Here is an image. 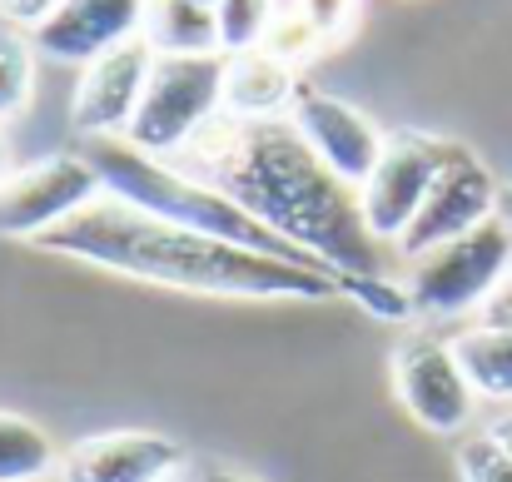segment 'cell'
<instances>
[{
    "label": "cell",
    "mask_w": 512,
    "mask_h": 482,
    "mask_svg": "<svg viewBox=\"0 0 512 482\" xmlns=\"http://www.w3.org/2000/svg\"><path fill=\"white\" fill-rule=\"evenodd\" d=\"M45 482H55V478H45Z\"/></svg>",
    "instance_id": "cell-31"
},
{
    "label": "cell",
    "mask_w": 512,
    "mask_h": 482,
    "mask_svg": "<svg viewBox=\"0 0 512 482\" xmlns=\"http://www.w3.org/2000/svg\"><path fill=\"white\" fill-rule=\"evenodd\" d=\"M145 25V0H60V10L30 35L45 60L90 65L95 55L135 40Z\"/></svg>",
    "instance_id": "cell-13"
},
{
    "label": "cell",
    "mask_w": 512,
    "mask_h": 482,
    "mask_svg": "<svg viewBox=\"0 0 512 482\" xmlns=\"http://www.w3.org/2000/svg\"><path fill=\"white\" fill-rule=\"evenodd\" d=\"M155 70V50L145 35L95 55L90 65H80L75 80V100H70V120L85 140H120L140 110L145 80Z\"/></svg>",
    "instance_id": "cell-10"
},
{
    "label": "cell",
    "mask_w": 512,
    "mask_h": 482,
    "mask_svg": "<svg viewBox=\"0 0 512 482\" xmlns=\"http://www.w3.org/2000/svg\"><path fill=\"white\" fill-rule=\"evenodd\" d=\"M448 145L453 140H438V135H388L383 155L373 164V174L363 179L358 189V204H363V224L378 244H398L403 229L418 219L438 169L448 160Z\"/></svg>",
    "instance_id": "cell-9"
},
{
    "label": "cell",
    "mask_w": 512,
    "mask_h": 482,
    "mask_svg": "<svg viewBox=\"0 0 512 482\" xmlns=\"http://www.w3.org/2000/svg\"><path fill=\"white\" fill-rule=\"evenodd\" d=\"M85 160L95 164L105 194L125 199L130 209L140 214H155L165 224L179 229H194V234H209V239H224V244H239V249H259V254H279V259H299V264H314L304 259L299 249H289L284 239H274L254 214H244L224 189H214L209 179L179 169L174 160H155L125 140H85L80 150ZM324 269V264H319Z\"/></svg>",
    "instance_id": "cell-3"
},
{
    "label": "cell",
    "mask_w": 512,
    "mask_h": 482,
    "mask_svg": "<svg viewBox=\"0 0 512 482\" xmlns=\"http://www.w3.org/2000/svg\"><path fill=\"white\" fill-rule=\"evenodd\" d=\"M498 189L503 184L493 179V169L478 160L468 145L453 140L448 145V160H443L428 199H423V209H418V219L398 239L403 264L418 259V254H428V249H438V244H448V239L473 234L488 219H498Z\"/></svg>",
    "instance_id": "cell-8"
},
{
    "label": "cell",
    "mask_w": 512,
    "mask_h": 482,
    "mask_svg": "<svg viewBox=\"0 0 512 482\" xmlns=\"http://www.w3.org/2000/svg\"><path fill=\"white\" fill-rule=\"evenodd\" d=\"M105 194L95 164L85 155H50L0 179V239L35 244L40 234L60 229L70 214Z\"/></svg>",
    "instance_id": "cell-7"
},
{
    "label": "cell",
    "mask_w": 512,
    "mask_h": 482,
    "mask_svg": "<svg viewBox=\"0 0 512 482\" xmlns=\"http://www.w3.org/2000/svg\"><path fill=\"white\" fill-rule=\"evenodd\" d=\"M35 65H40V50H35L30 30H15V25L0 20V125L30 110Z\"/></svg>",
    "instance_id": "cell-18"
},
{
    "label": "cell",
    "mask_w": 512,
    "mask_h": 482,
    "mask_svg": "<svg viewBox=\"0 0 512 482\" xmlns=\"http://www.w3.org/2000/svg\"><path fill=\"white\" fill-rule=\"evenodd\" d=\"M55 468H60L55 438L40 423L0 408V482H45L55 478Z\"/></svg>",
    "instance_id": "cell-17"
},
{
    "label": "cell",
    "mask_w": 512,
    "mask_h": 482,
    "mask_svg": "<svg viewBox=\"0 0 512 482\" xmlns=\"http://www.w3.org/2000/svg\"><path fill=\"white\" fill-rule=\"evenodd\" d=\"M488 433H493V438H498V443H503V448L512 453V408L503 413V418H498V423H493V428H488Z\"/></svg>",
    "instance_id": "cell-27"
},
{
    "label": "cell",
    "mask_w": 512,
    "mask_h": 482,
    "mask_svg": "<svg viewBox=\"0 0 512 482\" xmlns=\"http://www.w3.org/2000/svg\"><path fill=\"white\" fill-rule=\"evenodd\" d=\"M140 35L150 40L155 55H214L219 50L214 10L199 5V0H145Z\"/></svg>",
    "instance_id": "cell-15"
},
{
    "label": "cell",
    "mask_w": 512,
    "mask_h": 482,
    "mask_svg": "<svg viewBox=\"0 0 512 482\" xmlns=\"http://www.w3.org/2000/svg\"><path fill=\"white\" fill-rule=\"evenodd\" d=\"M478 323H498V328H512V274L503 279V284H498V294L483 304Z\"/></svg>",
    "instance_id": "cell-25"
},
{
    "label": "cell",
    "mask_w": 512,
    "mask_h": 482,
    "mask_svg": "<svg viewBox=\"0 0 512 482\" xmlns=\"http://www.w3.org/2000/svg\"><path fill=\"white\" fill-rule=\"evenodd\" d=\"M289 125L353 189H363V179L373 174V164H378L383 145H388V135L378 130L373 115H363L358 105H348L343 95H329L319 85H299L294 110H289Z\"/></svg>",
    "instance_id": "cell-11"
},
{
    "label": "cell",
    "mask_w": 512,
    "mask_h": 482,
    "mask_svg": "<svg viewBox=\"0 0 512 482\" xmlns=\"http://www.w3.org/2000/svg\"><path fill=\"white\" fill-rule=\"evenodd\" d=\"M393 398L433 438H463L478 413V393L453 353V338L413 333L393 348Z\"/></svg>",
    "instance_id": "cell-6"
},
{
    "label": "cell",
    "mask_w": 512,
    "mask_h": 482,
    "mask_svg": "<svg viewBox=\"0 0 512 482\" xmlns=\"http://www.w3.org/2000/svg\"><path fill=\"white\" fill-rule=\"evenodd\" d=\"M279 15V0H219L214 5V25H219V50L224 55H244L259 50L269 25Z\"/></svg>",
    "instance_id": "cell-20"
},
{
    "label": "cell",
    "mask_w": 512,
    "mask_h": 482,
    "mask_svg": "<svg viewBox=\"0 0 512 482\" xmlns=\"http://www.w3.org/2000/svg\"><path fill=\"white\" fill-rule=\"evenodd\" d=\"M194 482H254V478H244V473H234V468H204Z\"/></svg>",
    "instance_id": "cell-26"
},
{
    "label": "cell",
    "mask_w": 512,
    "mask_h": 482,
    "mask_svg": "<svg viewBox=\"0 0 512 482\" xmlns=\"http://www.w3.org/2000/svg\"><path fill=\"white\" fill-rule=\"evenodd\" d=\"M224 65L229 55L219 50L214 55H155L140 110L120 140L155 160H179L199 140V130L214 115H224Z\"/></svg>",
    "instance_id": "cell-4"
},
{
    "label": "cell",
    "mask_w": 512,
    "mask_h": 482,
    "mask_svg": "<svg viewBox=\"0 0 512 482\" xmlns=\"http://www.w3.org/2000/svg\"><path fill=\"white\" fill-rule=\"evenodd\" d=\"M339 299L358 304L363 314H373V319H383V323L418 319V304H413L408 284L393 279V274H339Z\"/></svg>",
    "instance_id": "cell-19"
},
{
    "label": "cell",
    "mask_w": 512,
    "mask_h": 482,
    "mask_svg": "<svg viewBox=\"0 0 512 482\" xmlns=\"http://www.w3.org/2000/svg\"><path fill=\"white\" fill-rule=\"evenodd\" d=\"M458 478L463 482H512V453L483 428L458 443Z\"/></svg>",
    "instance_id": "cell-22"
},
{
    "label": "cell",
    "mask_w": 512,
    "mask_h": 482,
    "mask_svg": "<svg viewBox=\"0 0 512 482\" xmlns=\"http://www.w3.org/2000/svg\"><path fill=\"white\" fill-rule=\"evenodd\" d=\"M179 468L184 443L150 428H115L65 448L55 482H174Z\"/></svg>",
    "instance_id": "cell-12"
},
{
    "label": "cell",
    "mask_w": 512,
    "mask_h": 482,
    "mask_svg": "<svg viewBox=\"0 0 512 482\" xmlns=\"http://www.w3.org/2000/svg\"><path fill=\"white\" fill-rule=\"evenodd\" d=\"M259 50H269L274 60H284V65L299 70V65H309V60H314L319 50H329V45H324V35H319L294 5H289V10L274 15V25H269V35H264Z\"/></svg>",
    "instance_id": "cell-21"
},
{
    "label": "cell",
    "mask_w": 512,
    "mask_h": 482,
    "mask_svg": "<svg viewBox=\"0 0 512 482\" xmlns=\"http://www.w3.org/2000/svg\"><path fill=\"white\" fill-rule=\"evenodd\" d=\"M55 10H60V0H0V20L15 25V30H30V35H35Z\"/></svg>",
    "instance_id": "cell-24"
},
{
    "label": "cell",
    "mask_w": 512,
    "mask_h": 482,
    "mask_svg": "<svg viewBox=\"0 0 512 482\" xmlns=\"http://www.w3.org/2000/svg\"><path fill=\"white\" fill-rule=\"evenodd\" d=\"M299 95V70L269 50L229 55L224 65V115L234 120H289Z\"/></svg>",
    "instance_id": "cell-14"
},
{
    "label": "cell",
    "mask_w": 512,
    "mask_h": 482,
    "mask_svg": "<svg viewBox=\"0 0 512 482\" xmlns=\"http://www.w3.org/2000/svg\"><path fill=\"white\" fill-rule=\"evenodd\" d=\"M10 174V150H5V130H0V179Z\"/></svg>",
    "instance_id": "cell-29"
},
{
    "label": "cell",
    "mask_w": 512,
    "mask_h": 482,
    "mask_svg": "<svg viewBox=\"0 0 512 482\" xmlns=\"http://www.w3.org/2000/svg\"><path fill=\"white\" fill-rule=\"evenodd\" d=\"M453 353L478 393V403H508L512 408V328L498 323H468L453 338Z\"/></svg>",
    "instance_id": "cell-16"
},
{
    "label": "cell",
    "mask_w": 512,
    "mask_h": 482,
    "mask_svg": "<svg viewBox=\"0 0 512 482\" xmlns=\"http://www.w3.org/2000/svg\"><path fill=\"white\" fill-rule=\"evenodd\" d=\"M35 249L155 284V289H179V294H209V299H299V304H329L339 299V274L259 249H239L194 229L165 224L155 214L130 209L115 194H100L80 214H70L60 229L40 234Z\"/></svg>",
    "instance_id": "cell-2"
},
{
    "label": "cell",
    "mask_w": 512,
    "mask_h": 482,
    "mask_svg": "<svg viewBox=\"0 0 512 482\" xmlns=\"http://www.w3.org/2000/svg\"><path fill=\"white\" fill-rule=\"evenodd\" d=\"M174 164L224 189L274 239L329 274H388L383 244L363 224L358 189L343 184L289 120L214 115Z\"/></svg>",
    "instance_id": "cell-1"
},
{
    "label": "cell",
    "mask_w": 512,
    "mask_h": 482,
    "mask_svg": "<svg viewBox=\"0 0 512 482\" xmlns=\"http://www.w3.org/2000/svg\"><path fill=\"white\" fill-rule=\"evenodd\" d=\"M498 219L512 229V184H503V189H498Z\"/></svg>",
    "instance_id": "cell-28"
},
{
    "label": "cell",
    "mask_w": 512,
    "mask_h": 482,
    "mask_svg": "<svg viewBox=\"0 0 512 482\" xmlns=\"http://www.w3.org/2000/svg\"><path fill=\"white\" fill-rule=\"evenodd\" d=\"M294 10L324 35V45H339L358 20V0H294Z\"/></svg>",
    "instance_id": "cell-23"
},
{
    "label": "cell",
    "mask_w": 512,
    "mask_h": 482,
    "mask_svg": "<svg viewBox=\"0 0 512 482\" xmlns=\"http://www.w3.org/2000/svg\"><path fill=\"white\" fill-rule=\"evenodd\" d=\"M199 5H209V10H214V5H219V0H199Z\"/></svg>",
    "instance_id": "cell-30"
},
{
    "label": "cell",
    "mask_w": 512,
    "mask_h": 482,
    "mask_svg": "<svg viewBox=\"0 0 512 482\" xmlns=\"http://www.w3.org/2000/svg\"><path fill=\"white\" fill-rule=\"evenodd\" d=\"M512 274V229L503 219L478 224L463 239H448L418 259H408V294L418 304V319H463L483 314V304L498 294Z\"/></svg>",
    "instance_id": "cell-5"
}]
</instances>
